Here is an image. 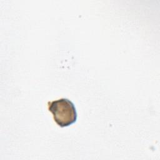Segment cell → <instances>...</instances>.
<instances>
[{"instance_id":"6da1fadb","label":"cell","mask_w":160,"mask_h":160,"mask_svg":"<svg viewBox=\"0 0 160 160\" xmlns=\"http://www.w3.org/2000/svg\"><path fill=\"white\" fill-rule=\"evenodd\" d=\"M48 109L52 112L56 124L61 128L67 127L77 120V112L74 104L69 99L61 98L48 102Z\"/></svg>"}]
</instances>
